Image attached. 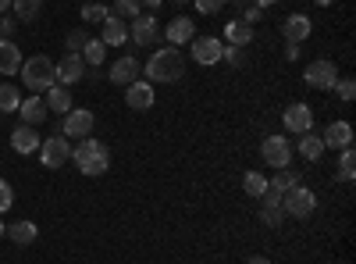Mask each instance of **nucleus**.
<instances>
[{
    "mask_svg": "<svg viewBox=\"0 0 356 264\" xmlns=\"http://www.w3.org/2000/svg\"><path fill=\"white\" fill-rule=\"evenodd\" d=\"M143 72H146L150 86H171L186 75V57L178 47H161V50H154V57L146 61Z\"/></svg>",
    "mask_w": 356,
    "mask_h": 264,
    "instance_id": "obj_1",
    "label": "nucleus"
},
{
    "mask_svg": "<svg viewBox=\"0 0 356 264\" xmlns=\"http://www.w3.org/2000/svg\"><path fill=\"white\" fill-rule=\"evenodd\" d=\"M72 161L79 164L82 175L97 179V175H104L111 168V150H107V143H100L97 136H86V139H79V146H72Z\"/></svg>",
    "mask_w": 356,
    "mask_h": 264,
    "instance_id": "obj_2",
    "label": "nucleus"
},
{
    "mask_svg": "<svg viewBox=\"0 0 356 264\" xmlns=\"http://www.w3.org/2000/svg\"><path fill=\"white\" fill-rule=\"evenodd\" d=\"M18 72H22V82H25L33 93H40V97L57 82V61H50L47 54H33L29 61H22Z\"/></svg>",
    "mask_w": 356,
    "mask_h": 264,
    "instance_id": "obj_3",
    "label": "nucleus"
},
{
    "mask_svg": "<svg viewBox=\"0 0 356 264\" xmlns=\"http://www.w3.org/2000/svg\"><path fill=\"white\" fill-rule=\"evenodd\" d=\"M282 208H285V215H292V218H310V215L317 211V193L300 183V186H292L289 193H282Z\"/></svg>",
    "mask_w": 356,
    "mask_h": 264,
    "instance_id": "obj_4",
    "label": "nucleus"
},
{
    "mask_svg": "<svg viewBox=\"0 0 356 264\" xmlns=\"http://www.w3.org/2000/svg\"><path fill=\"white\" fill-rule=\"evenodd\" d=\"M161 36H164V33H161V22H157L150 11H143V15H136V18L129 22V40H132L136 47H154Z\"/></svg>",
    "mask_w": 356,
    "mask_h": 264,
    "instance_id": "obj_5",
    "label": "nucleus"
},
{
    "mask_svg": "<svg viewBox=\"0 0 356 264\" xmlns=\"http://www.w3.org/2000/svg\"><path fill=\"white\" fill-rule=\"evenodd\" d=\"M40 161H43V168H61V164H68L72 161V139L68 136H50V139H43L40 143Z\"/></svg>",
    "mask_w": 356,
    "mask_h": 264,
    "instance_id": "obj_6",
    "label": "nucleus"
},
{
    "mask_svg": "<svg viewBox=\"0 0 356 264\" xmlns=\"http://www.w3.org/2000/svg\"><path fill=\"white\" fill-rule=\"evenodd\" d=\"M303 79H307V86H314V90H335L339 68H335V61H328V57H317V61L307 65Z\"/></svg>",
    "mask_w": 356,
    "mask_h": 264,
    "instance_id": "obj_7",
    "label": "nucleus"
},
{
    "mask_svg": "<svg viewBox=\"0 0 356 264\" xmlns=\"http://www.w3.org/2000/svg\"><path fill=\"white\" fill-rule=\"evenodd\" d=\"M260 157H264V164H271L275 171H278V168H289V161H292V143H289L285 136H267V139L260 143Z\"/></svg>",
    "mask_w": 356,
    "mask_h": 264,
    "instance_id": "obj_8",
    "label": "nucleus"
},
{
    "mask_svg": "<svg viewBox=\"0 0 356 264\" xmlns=\"http://www.w3.org/2000/svg\"><path fill=\"white\" fill-rule=\"evenodd\" d=\"M282 125H285V132H296V136L314 132V111L307 104H289L282 114Z\"/></svg>",
    "mask_w": 356,
    "mask_h": 264,
    "instance_id": "obj_9",
    "label": "nucleus"
},
{
    "mask_svg": "<svg viewBox=\"0 0 356 264\" xmlns=\"http://www.w3.org/2000/svg\"><path fill=\"white\" fill-rule=\"evenodd\" d=\"M93 125H97V118L89 111H68L65 114V125H61V136H68V139H86V136H93Z\"/></svg>",
    "mask_w": 356,
    "mask_h": 264,
    "instance_id": "obj_10",
    "label": "nucleus"
},
{
    "mask_svg": "<svg viewBox=\"0 0 356 264\" xmlns=\"http://www.w3.org/2000/svg\"><path fill=\"white\" fill-rule=\"evenodd\" d=\"M221 54H225V47H221L218 36H196V40H193V61L203 65V68L218 65V61H221Z\"/></svg>",
    "mask_w": 356,
    "mask_h": 264,
    "instance_id": "obj_11",
    "label": "nucleus"
},
{
    "mask_svg": "<svg viewBox=\"0 0 356 264\" xmlns=\"http://www.w3.org/2000/svg\"><path fill=\"white\" fill-rule=\"evenodd\" d=\"M164 40H168L171 47H186V43H193V40H196V22L186 18V15L171 18L168 29H164Z\"/></svg>",
    "mask_w": 356,
    "mask_h": 264,
    "instance_id": "obj_12",
    "label": "nucleus"
},
{
    "mask_svg": "<svg viewBox=\"0 0 356 264\" xmlns=\"http://www.w3.org/2000/svg\"><path fill=\"white\" fill-rule=\"evenodd\" d=\"M310 33H314V22L307 18V15H289L285 22H282V36H285V43H307L310 40Z\"/></svg>",
    "mask_w": 356,
    "mask_h": 264,
    "instance_id": "obj_13",
    "label": "nucleus"
},
{
    "mask_svg": "<svg viewBox=\"0 0 356 264\" xmlns=\"http://www.w3.org/2000/svg\"><path fill=\"white\" fill-rule=\"evenodd\" d=\"M260 222H264L267 228H278V225L285 222V208H282V193H275V189H267V193L260 196Z\"/></svg>",
    "mask_w": 356,
    "mask_h": 264,
    "instance_id": "obj_14",
    "label": "nucleus"
},
{
    "mask_svg": "<svg viewBox=\"0 0 356 264\" xmlns=\"http://www.w3.org/2000/svg\"><path fill=\"white\" fill-rule=\"evenodd\" d=\"M125 104H129L132 111H150V107H154V86L146 82V79L129 82V86H125Z\"/></svg>",
    "mask_w": 356,
    "mask_h": 264,
    "instance_id": "obj_15",
    "label": "nucleus"
},
{
    "mask_svg": "<svg viewBox=\"0 0 356 264\" xmlns=\"http://www.w3.org/2000/svg\"><path fill=\"white\" fill-rule=\"evenodd\" d=\"M139 72H143V65L136 61L132 54H125V57H118V61L111 65L107 79H111L114 86H129V82H136V79H139Z\"/></svg>",
    "mask_w": 356,
    "mask_h": 264,
    "instance_id": "obj_16",
    "label": "nucleus"
},
{
    "mask_svg": "<svg viewBox=\"0 0 356 264\" xmlns=\"http://www.w3.org/2000/svg\"><path fill=\"white\" fill-rule=\"evenodd\" d=\"M82 75H86L82 54H65L61 61H57V86H75Z\"/></svg>",
    "mask_w": 356,
    "mask_h": 264,
    "instance_id": "obj_17",
    "label": "nucleus"
},
{
    "mask_svg": "<svg viewBox=\"0 0 356 264\" xmlns=\"http://www.w3.org/2000/svg\"><path fill=\"white\" fill-rule=\"evenodd\" d=\"M40 132H36V125H18L15 132H11V150L15 154H33V150H40Z\"/></svg>",
    "mask_w": 356,
    "mask_h": 264,
    "instance_id": "obj_18",
    "label": "nucleus"
},
{
    "mask_svg": "<svg viewBox=\"0 0 356 264\" xmlns=\"http://www.w3.org/2000/svg\"><path fill=\"white\" fill-rule=\"evenodd\" d=\"M18 114H22V125H40L50 111H47L43 97H40V93H33V97H25V100L18 104Z\"/></svg>",
    "mask_w": 356,
    "mask_h": 264,
    "instance_id": "obj_19",
    "label": "nucleus"
},
{
    "mask_svg": "<svg viewBox=\"0 0 356 264\" xmlns=\"http://www.w3.org/2000/svg\"><path fill=\"white\" fill-rule=\"evenodd\" d=\"M321 139H324V146H332V150H346V146H353V125L349 122H332Z\"/></svg>",
    "mask_w": 356,
    "mask_h": 264,
    "instance_id": "obj_20",
    "label": "nucleus"
},
{
    "mask_svg": "<svg viewBox=\"0 0 356 264\" xmlns=\"http://www.w3.org/2000/svg\"><path fill=\"white\" fill-rule=\"evenodd\" d=\"M4 236L15 243V247H29V243H36V236H40V228L29 222V218H18V222H11L8 225V232Z\"/></svg>",
    "mask_w": 356,
    "mask_h": 264,
    "instance_id": "obj_21",
    "label": "nucleus"
},
{
    "mask_svg": "<svg viewBox=\"0 0 356 264\" xmlns=\"http://www.w3.org/2000/svg\"><path fill=\"white\" fill-rule=\"evenodd\" d=\"M22 68V47L15 40H0V75H18Z\"/></svg>",
    "mask_w": 356,
    "mask_h": 264,
    "instance_id": "obj_22",
    "label": "nucleus"
},
{
    "mask_svg": "<svg viewBox=\"0 0 356 264\" xmlns=\"http://www.w3.org/2000/svg\"><path fill=\"white\" fill-rule=\"evenodd\" d=\"M107 47H122L125 40H129V22H122L118 15H107V22H104V36H100Z\"/></svg>",
    "mask_w": 356,
    "mask_h": 264,
    "instance_id": "obj_23",
    "label": "nucleus"
},
{
    "mask_svg": "<svg viewBox=\"0 0 356 264\" xmlns=\"http://www.w3.org/2000/svg\"><path fill=\"white\" fill-rule=\"evenodd\" d=\"M43 104H47V111H54V114H68L72 111V93H68V86H50L47 90V97H43Z\"/></svg>",
    "mask_w": 356,
    "mask_h": 264,
    "instance_id": "obj_24",
    "label": "nucleus"
},
{
    "mask_svg": "<svg viewBox=\"0 0 356 264\" xmlns=\"http://www.w3.org/2000/svg\"><path fill=\"white\" fill-rule=\"evenodd\" d=\"M225 40H228V47H250L253 43V25H246L243 18L228 22L225 25Z\"/></svg>",
    "mask_w": 356,
    "mask_h": 264,
    "instance_id": "obj_25",
    "label": "nucleus"
},
{
    "mask_svg": "<svg viewBox=\"0 0 356 264\" xmlns=\"http://www.w3.org/2000/svg\"><path fill=\"white\" fill-rule=\"evenodd\" d=\"M296 150H300V157H307V161H321V154L328 150V146H324V139L317 132H303L300 143H296Z\"/></svg>",
    "mask_w": 356,
    "mask_h": 264,
    "instance_id": "obj_26",
    "label": "nucleus"
},
{
    "mask_svg": "<svg viewBox=\"0 0 356 264\" xmlns=\"http://www.w3.org/2000/svg\"><path fill=\"white\" fill-rule=\"evenodd\" d=\"M11 11H15V22H18V25H22V22H36V18L43 15V0H15Z\"/></svg>",
    "mask_w": 356,
    "mask_h": 264,
    "instance_id": "obj_27",
    "label": "nucleus"
},
{
    "mask_svg": "<svg viewBox=\"0 0 356 264\" xmlns=\"http://www.w3.org/2000/svg\"><path fill=\"white\" fill-rule=\"evenodd\" d=\"M292 186H300V171H292V168H278L275 179H267V189H275V193H289Z\"/></svg>",
    "mask_w": 356,
    "mask_h": 264,
    "instance_id": "obj_28",
    "label": "nucleus"
},
{
    "mask_svg": "<svg viewBox=\"0 0 356 264\" xmlns=\"http://www.w3.org/2000/svg\"><path fill=\"white\" fill-rule=\"evenodd\" d=\"M104 57H107V43L89 36V43L82 47V61H86V68H89V65H93V68H97V65H104Z\"/></svg>",
    "mask_w": 356,
    "mask_h": 264,
    "instance_id": "obj_29",
    "label": "nucleus"
},
{
    "mask_svg": "<svg viewBox=\"0 0 356 264\" xmlns=\"http://www.w3.org/2000/svg\"><path fill=\"white\" fill-rule=\"evenodd\" d=\"M18 104H22L18 86H11V82H0V114H11V111H18Z\"/></svg>",
    "mask_w": 356,
    "mask_h": 264,
    "instance_id": "obj_30",
    "label": "nucleus"
},
{
    "mask_svg": "<svg viewBox=\"0 0 356 264\" xmlns=\"http://www.w3.org/2000/svg\"><path fill=\"white\" fill-rule=\"evenodd\" d=\"M356 179V154H353V146H346V150L339 154V183H353Z\"/></svg>",
    "mask_w": 356,
    "mask_h": 264,
    "instance_id": "obj_31",
    "label": "nucleus"
},
{
    "mask_svg": "<svg viewBox=\"0 0 356 264\" xmlns=\"http://www.w3.org/2000/svg\"><path fill=\"white\" fill-rule=\"evenodd\" d=\"M111 15H118L122 22H132L136 15H143V4H139V0H114V4H111Z\"/></svg>",
    "mask_w": 356,
    "mask_h": 264,
    "instance_id": "obj_32",
    "label": "nucleus"
},
{
    "mask_svg": "<svg viewBox=\"0 0 356 264\" xmlns=\"http://www.w3.org/2000/svg\"><path fill=\"white\" fill-rule=\"evenodd\" d=\"M243 189H246L250 196H257V200H260V196L267 193V179H264L260 171H246V175H243Z\"/></svg>",
    "mask_w": 356,
    "mask_h": 264,
    "instance_id": "obj_33",
    "label": "nucleus"
},
{
    "mask_svg": "<svg viewBox=\"0 0 356 264\" xmlns=\"http://www.w3.org/2000/svg\"><path fill=\"white\" fill-rule=\"evenodd\" d=\"M107 15H111V8H107V4H86V8H82V18H86L89 25H104V22H107Z\"/></svg>",
    "mask_w": 356,
    "mask_h": 264,
    "instance_id": "obj_34",
    "label": "nucleus"
},
{
    "mask_svg": "<svg viewBox=\"0 0 356 264\" xmlns=\"http://www.w3.org/2000/svg\"><path fill=\"white\" fill-rule=\"evenodd\" d=\"M335 93H339V100H342V104H353V97H356V82H353L349 75H339Z\"/></svg>",
    "mask_w": 356,
    "mask_h": 264,
    "instance_id": "obj_35",
    "label": "nucleus"
},
{
    "mask_svg": "<svg viewBox=\"0 0 356 264\" xmlns=\"http://www.w3.org/2000/svg\"><path fill=\"white\" fill-rule=\"evenodd\" d=\"M89 43V33H86V29H75V33H68V54H82V47Z\"/></svg>",
    "mask_w": 356,
    "mask_h": 264,
    "instance_id": "obj_36",
    "label": "nucleus"
},
{
    "mask_svg": "<svg viewBox=\"0 0 356 264\" xmlns=\"http://www.w3.org/2000/svg\"><path fill=\"white\" fill-rule=\"evenodd\" d=\"M11 208H15V189H11V183L0 179V215H8Z\"/></svg>",
    "mask_w": 356,
    "mask_h": 264,
    "instance_id": "obj_37",
    "label": "nucleus"
},
{
    "mask_svg": "<svg viewBox=\"0 0 356 264\" xmlns=\"http://www.w3.org/2000/svg\"><path fill=\"white\" fill-rule=\"evenodd\" d=\"M225 4H228V0H193V8H196L200 15H218Z\"/></svg>",
    "mask_w": 356,
    "mask_h": 264,
    "instance_id": "obj_38",
    "label": "nucleus"
},
{
    "mask_svg": "<svg viewBox=\"0 0 356 264\" xmlns=\"http://www.w3.org/2000/svg\"><path fill=\"white\" fill-rule=\"evenodd\" d=\"M225 61L228 65H235V68H239V65H246V54H243V47H225Z\"/></svg>",
    "mask_w": 356,
    "mask_h": 264,
    "instance_id": "obj_39",
    "label": "nucleus"
},
{
    "mask_svg": "<svg viewBox=\"0 0 356 264\" xmlns=\"http://www.w3.org/2000/svg\"><path fill=\"white\" fill-rule=\"evenodd\" d=\"M15 29H18V22H15V18H0V40H11Z\"/></svg>",
    "mask_w": 356,
    "mask_h": 264,
    "instance_id": "obj_40",
    "label": "nucleus"
},
{
    "mask_svg": "<svg viewBox=\"0 0 356 264\" xmlns=\"http://www.w3.org/2000/svg\"><path fill=\"white\" fill-rule=\"evenodd\" d=\"M239 18H243L246 25H257V22H260V8H257V4H253V8H243V15H239Z\"/></svg>",
    "mask_w": 356,
    "mask_h": 264,
    "instance_id": "obj_41",
    "label": "nucleus"
},
{
    "mask_svg": "<svg viewBox=\"0 0 356 264\" xmlns=\"http://www.w3.org/2000/svg\"><path fill=\"white\" fill-rule=\"evenodd\" d=\"M253 4L264 11V8H275V4H282V0H253Z\"/></svg>",
    "mask_w": 356,
    "mask_h": 264,
    "instance_id": "obj_42",
    "label": "nucleus"
},
{
    "mask_svg": "<svg viewBox=\"0 0 356 264\" xmlns=\"http://www.w3.org/2000/svg\"><path fill=\"white\" fill-rule=\"evenodd\" d=\"M11 4H15V0H0V15H4V11H11Z\"/></svg>",
    "mask_w": 356,
    "mask_h": 264,
    "instance_id": "obj_43",
    "label": "nucleus"
},
{
    "mask_svg": "<svg viewBox=\"0 0 356 264\" xmlns=\"http://www.w3.org/2000/svg\"><path fill=\"white\" fill-rule=\"evenodd\" d=\"M246 264H271V261H267V257H250Z\"/></svg>",
    "mask_w": 356,
    "mask_h": 264,
    "instance_id": "obj_44",
    "label": "nucleus"
},
{
    "mask_svg": "<svg viewBox=\"0 0 356 264\" xmlns=\"http://www.w3.org/2000/svg\"><path fill=\"white\" fill-rule=\"evenodd\" d=\"M139 4H143V8H157V4H161V0H139Z\"/></svg>",
    "mask_w": 356,
    "mask_h": 264,
    "instance_id": "obj_45",
    "label": "nucleus"
},
{
    "mask_svg": "<svg viewBox=\"0 0 356 264\" xmlns=\"http://www.w3.org/2000/svg\"><path fill=\"white\" fill-rule=\"evenodd\" d=\"M4 232H8V225H4V218H0V240H4Z\"/></svg>",
    "mask_w": 356,
    "mask_h": 264,
    "instance_id": "obj_46",
    "label": "nucleus"
},
{
    "mask_svg": "<svg viewBox=\"0 0 356 264\" xmlns=\"http://www.w3.org/2000/svg\"><path fill=\"white\" fill-rule=\"evenodd\" d=\"M317 4H321V8H328V4H335V0H317Z\"/></svg>",
    "mask_w": 356,
    "mask_h": 264,
    "instance_id": "obj_47",
    "label": "nucleus"
},
{
    "mask_svg": "<svg viewBox=\"0 0 356 264\" xmlns=\"http://www.w3.org/2000/svg\"><path fill=\"white\" fill-rule=\"evenodd\" d=\"M171 4H189V0H171Z\"/></svg>",
    "mask_w": 356,
    "mask_h": 264,
    "instance_id": "obj_48",
    "label": "nucleus"
}]
</instances>
